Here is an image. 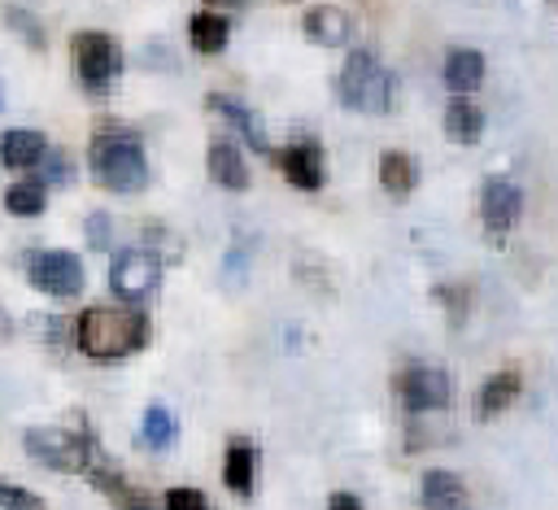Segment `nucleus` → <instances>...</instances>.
Instances as JSON below:
<instances>
[{
  "mask_svg": "<svg viewBox=\"0 0 558 510\" xmlns=\"http://www.w3.org/2000/svg\"><path fill=\"white\" fill-rule=\"evenodd\" d=\"M519 209H523V192L510 183V179H488L484 192H480V214H484V227L488 231H510L519 222Z\"/></svg>",
  "mask_w": 558,
  "mask_h": 510,
  "instance_id": "nucleus-10",
  "label": "nucleus"
},
{
  "mask_svg": "<svg viewBox=\"0 0 558 510\" xmlns=\"http://www.w3.org/2000/svg\"><path fill=\"white\" fill-rule=\"evenodd\" d=\"M44 179H22V183H13L9 192H4V209L13 214V218H39L44 214Z\"/></svg>",
  "mask_w": 558,
  "mask_h": 510,
  "instance_id": "nucleus-23",
  "label": "nucleus"
},
{
  "mask_svg": "<svg viewBox=\"0 0 558 510\" xmlns=\"http://www.w3.org/2000/svg\"><path fill=\"white\" fill-rule=\"evenodd\" d=\"M4 327H9V323H4V318H0V331H4Z\"/></svg>",
  "mask_w": 558,
  "mask_h": 510,
  "instance_id": "nucleus-33",
  "label": "nucleus"
},
{
  "mask_svg": "<svg viewBox=\"0 0 558 510\" xmlns=\"http://www.w3.org/2000/svg\"><path fill=\"white\" fill-rule=\"evenodd\" d=\"M440 78H445V87H449L453 96H466V92H475V87L484 83V57H480L475 48H449Z\"/></svg>",
  "mask_w": 558,
  "mask_h": 510,
  "instance_id": "nucleus-17",
  "label": "nucleus"
},
{
  "mask_svg": "<svg viewBox=\"0 0 558 510\" xmlns=\"http://www.w3.org/2000/svg\"><path fill=\"white\" fill-rule=\"evenodd\" d=\"M275 166L283 170V179L301 192H318L323 179H327V166H323V144L314 135H296L292 144H283L275 153Z\"/></svg>",
  "mask_w": 558,
  "mask_h": 510,
  "instance_id": "nucleus-8",
  "label": "nucleus"
},
{
  "mask_svg": "<svg viewBox=\"0 0 558 510\" xmlns=\"http://www.w3.org/2000/svg\"><path fill=\"white\" fill-rule=\"evenodd\" d=\"M301 31H305V39L318 44V48H340V44H349V35H353V17H349L344 9H336V4H314V9L301 17Z\"/></svg>",
  "mask_w": 558,
  "mask_h": 510,
  "instance_id": "nucleus-12",
  "label": "nucleus"
},
{
  "mask_svg": "<svg viewBox=\"0 0 558 510\" xmlns=\"http://www.w3.org/2000/svg\"><path fill=\"white\" fill-rule=\"evenodd\" d=\"M39 166H44V179H48V183H70V174H74L70 157H65V153H52V148L39 157Z\"/></svg>",
  "mask_w": 558,
  "mask_h": 510,
  "instance_id": "nucleus-29",
  "label": "nucleus"
},
{
  "mask_svg": "<svg viewBox=\"0 0 558 510\" xmlns=\"http://www.w3.org/2000/svg\"><path fill=\"white\" fill-rule=\"evenodd\" d=\"M0 510H48L31 488H22V484H4L0 479Z\"/></svg>",
  "mask_w": 558,
  "mask_h": 510,
  "instance_id": "nucleus-27",
  "label": "nucleus"
},
{
  "mask_svg": "<svg viewBox=\"0 0 558 510\" xmlns=\"http://www.w3.org/2000/svg\"><path fill=\"white\" fill-rule=\"evenodd\" d=\"M514 397H519V375H514V371H497V375H488V379L480 384L475 410H480V418H493V414H501Z\"/></svg>",
  "mask_w": 558,
  "mask_h": 510,
  "instance_id": "nucleus-22",
  "label": "nucleus"
},
{
  "mask_svg": "<svg viewBox=\"0 0 558 510\" xmlns=\"http://www.w3.org/2000/svg\"><path fill=\"white\" fill-rule=\"evenodd\" d=\"M157 279H161V266H157V257L144 253V248H126V253H118L113 266H109V288H113V296L126 301V305L153 296Z\"/></svg>",
  "mask_w": 558,
  "mask_h": 510,
  "instance_id": "nucleus-7",
  "label": "nucleus"
},
{
  "mask_svg": "<svg viewBox=\"0 0 558 510\" xmlns=\"http://www.w3.org/2000/svg\"><path fill=\"white\" fill-rule=\"evenodd\" d=\"M44 153H48V139L39 131H31V126H17V131L0 135V161L9 170H31V166H39Z\"/></svg>",
  "mask_w": 558,
  "mask_h": 510,
  "instance_id": "nucleus-19",
  "label": "nucleus"
},
{
  "mask_svg": "<svg viewBox=\"0 0 558 510\" xmlns=\"http://www.w3.org/2000/svg\"><path fill=\"white\" fill-rule=\"evenodd\" d=\"M336 92H340L344 109H357V113H388L392 109V74L379 65V57L371 48L349 52V61L340 65Z\"/></svg>",
  "mask_w": 558,
  "mask_h": 510,
  "instance_id": "nucleus-4",
  "label": "nucleus"
},
{
  "mask_svg": "<svg viewBox=\"0 0 558 510\" xmlns=\"http://www.w3.org/2000/svg\"><path fill=\"white\" fill-rule=\"evenodd\" d=\"M87 166H92V179L118 196H131L148 183V157H144V144L131 135V131H96L92 135V148H87Z\"/></svg>",
  "mask_w": 558,
  "mask_h": 510,
  "instance_id": "nucleus-3",
  "label": "nucleus"
},
{
  "mask_svg": "<svg viewBox=\"0 0 558 510\" xmlns=\"http://www.w3.org/2000/svg\"><path fill=\"white\" fill-rule=\"evenodd\" d=\"M218 118H227L231 122V131H240V139H248V148H257V153H270V135H266V126H262V118L244 105V100H235V96H227V92H209V100H205Z\"/></svg>",
  "mask_w": 558,
  "mask_h": 510,
  "instance_id": "nucleus-11",
  "label": "nucleus"
},
{
  "mask_svg": "<svg viewBox=\"0 0 558 510\" xmlns=\"http://www.w3.org/2000/svg\"><path fill=\"white\" fill-rule=\"evenodd\" d=\"M440 296L453 305V323L462 318V309H466V292H458V288H440Z\"/></svg>",
  "mask_w": 558,
  "mask_h": 510,
  "instance_id": "nucleus-31",
  "label": "nucleus"
},
{
  "mask_svg": "<svg viewBox=\"0 0 558 510\" xmlns=\"http://www.w3.org/2000/svg\"><path fill=\"white\" fill-rule=\"evenodd\" d=\"M161 510H209V501H205V493H201V488L179 484V488H166Z\"/></svg>",
  "mask_w": 558,
  "mask_h": 510,
  "instance_id": "nucleus-26",
  "label": "nucleus"
},
{
  "mask_svg": "<svg viewBox=\"0 0 558 510\" xmlns=\"http://www.w3.org/2000/svg\"><path fill=\"white\" fill-rule=\"evenodd\" d=\"M70 57H74V74H78V87L92 92V96H105L118 78H122V44L109 35V31H78L70 39Z\"/></svg>",
  "mask_w": 558,
  "mask_h": 510,
  "instance_id": "nucleus-5",
  "label": "nucleus"
},
{
  "mask_svg": "<svg viewBox=\"0 0 558 510\" xmlns=\"http://www.w3.org/2000/svg\"><path fill=\"white\" fill-rule=\"evenodd\" d=\"M92 475V484L109 497V506H118V510H153V497H148V488H140V484H131L118 466H109L105 458L87 471Z\"/></svg>",
  "mask_w": 558,
  "mask_h": 510,
  "instance_id": "nucleus-13",
  "label": "nucleus"
},
{
  "mask_svg": "<svg viewBox=\"0 0 558 510\" xmlns=\"http://www.w3.org/2000/svg\"><path fill=\"white\" fill-rule=\"evenodd\" d=\"M379 183H384V192L388 196H410L414 192V183H418V166H414V157L410 153H384L379 157Z\"/></svg>",
  "mask_w": 558,
  "mask_h": 510,
  "instance_id": "nucleus-21",
  "label": "nucleus"
},
{
  "mask_svg": "<svg viewBox=\"0 0 558 510\" xmlns=\"http://www.w3.org/2000/svg\"><path fill=\"white\" fill-rule=\"evenodd\" d=\"M4 26H13V31H17V39H22L26 48H44V44H48L44 22H39L26 4H4Z\"/></svg>",
  "mask_w": 558,
  "mask_h": 510,
  "instance_id": "nucleus-25",
  "label": "nucleus"
},
{
  "mask_svg": "<svg viewBox=\"0 0 558 510\" xmlns=\"http://www.w3.org/2000/svg\"><path fill=\"white\" fill-rule=\"evenodd\" d=\"M70 336L78 353H87L92 362H122L148 344L153 327H148V314L135 305H87L74 318Z\"/></svg>",
  "mask_w": 558,
  "mask_h": 510,
  "instance_id": "nucleus-1",
  "label": "nucleus"
},
{
  "mask_svg": "<svg viewBox=\"0 0 558 510\" xmlns=\"http://www.w3.org/2000/svg\"><path fill=\"white\" fill-rule=\"evenodd\" d=\"M205 170H209V179H214L218 187H227V192H244V187H248V166H244V157H240V148H235L231 139H214V144L205 148Z\"/></svg>",
  "mask_w": 558,
  "mask_h": 510,
  "instance_id": "nucleus-14",
  "label": "nucleus"
},
{
  "mask_svg": "<svg viewBox=\"0 0 558 510\" xmlns=\"http://www.w3.org/2000/svg\"><path fill=\"white\" fill-rule=\"evenodd\" d=\"M397 397L410 414H427V410H445L449 405V375L436 366H410L397 375Z\"/></svg>",
  "mask_w": 558,
  "mask_h": 510,
  "instance_id": "nucleus-9",
  "label": "nucleus"
},
{
  "mask_svg": "<svg viewBox=\"0 0 558 510\" xmlns=\"http://www.w3.org/2000/svg\"><path fill=\"white\" fill-rule=\"evenodd\" d=\"M140 440L148 449H170V440H174V414L166 405H148L144 410V423H140Z\"/></svg>",
  "mask_w": 558,
  "mask_h": 510,
  "instance_id": "nucleus-24",
  "label": "nucleus"
},
{
  "mask_svg": "<svg viewBox=\"0 0 558 510\" xmlns=\"http://www.w3.org/2000/svg\"><path fill=\"white\" fill-rule=\"evenodd\" d=\"M187 39H192V48H196L201 57H214V52H222L227 39H231V17H227L222 9H201V13H192V22H187Z\"/></svg>",
  "mask_w": 558,
  "mask_h": 510,
  "instance_id": "nucleus-16",
  "label": "nucleus"
},
{
  "mask_svg": "<svg viewBox=\"0 0 558 510\" xmlns=\"http://www.w3.org/2000/svg\"><path fill=\"white\" fill-rule=\"evenodd\" d=\"M418 497H423V510H471V497L453 471H427Z\"/></svg>",
  "mask_w": 558,
  "mask_h": 510,
  "instance_id": "nucleus-18",
  "label": "nucleus"
},
{
  "mask_svg": "<svg viewBox=\"0 0 558 510\" xmlns=\"http://www.w3.org/2000/svg\"><path fill=\"white\" fill-rule=\"evenodd\" d=\"M26 453L35 462H44L48 471H61V475H87L105 453H100V440L92 432L87 418H74V423H48V427H31L22 436Z\"/></svg>",
  "mask_w": 558,
  "mask_h": 510,
  "instance_id": "nucleus-2",
  "label": "nucleus"
},
{
  "mask_svg": "<svg viewBox=\"0 0 558 510\" xmlns=\"http://www.w3.org/2000/svg\"><path fill=\"white\" fill-rule=\"evenodd\" d=\"M214 4H244V0H209V9H214Z\"/></svg>",
  "mask_w": 558,
  "mask_h": 510,
  "instance_id": "nucleus-32",
  "label": "nucleus"
},
{
  "mask_svg": "<svg viewBox=\"0 0 558 510\" xmlns=\"http://www.w3.org/2000/svg\"><path fill=\"white\" fill-rule=\"evenodd\" d=\"M327 510H366V506H362L353 493H331V497H327Z\"/></svg>",
  "mask_w": 558,
  "mask_h": 510,
  "instance_id": "nucleus-30",
  "label": "nucleus"
},
{
  "mask_svg": "<svg viewBox=\"0 0 558 510\" xmlns=\"http://www.w3.org/2000/svg\"><path fill=\"white\" fill-rule=\"evenodd\" d=\"M26 279H31V288L65 301V296L83 292V262L61 248H39V253H26Z\"/></svg>",
  "mask_w": 558,
  "mask_h": 510,
  "instance_id": "nucleus-6",
  "label": "nucleus"
},
{
  "mask_svg": "<svg viewBox=\"0 0 558 510\" xmlns=\"http://www.w3.org/2000/svg\"><path fill=\"white\" fill-rule=\"evenodd\" d=\"M87 244H92L96 253H105V248L113 244V218H109L105 209L87 214Z\"/></svg>",
  "mask_w": 558,
  "mask_h": 510,
  "instance_id": "nucleus-28",
  "label": "nucleus"
},
{
  "mask_svg": "<svg viewBox=\"0 0 558 510\" xmlns=\"http://www.w3.org/2000/svg\"><path fill=\"white\" fill-rule=\"evenodd\" d=\"M0 105H4V92H0Z\"/></svg>",
  "mask_w": 558,
  "mask_h": 510,
  "instance_id": "nucleus-34",
  "label": "nucleus"
},
{
  "mask_svg": "<svg viewBox=\"0 0 558 510\" xmlns=\"http://www.w3.org/2000/svg\"><path fill=\"white\" fill-rule=\"evenodd\" d=\"M445 131H449V139H458V144H475L480 131H484L480 105L466 100V96H453V100L445 105Z\"/></svg>",
  "mask_w": 558,
  "mask_h": 510,
  "instance_id": "nucleus-20",
  "label": "nucleus"
},
{
  "mask_svg": "<svg viewBox=\"0 0 558 510\" xmlns=\"http://www.w3.org/2000/svg\"><path fill=\"white\" fill-rule=\"evenodd\" d=\"M222 484L235 497H253V484H257V449L248 440H231L227 445V453H222Z\"/></svg>",
  "mask_w": 558,
  "mask_h": 510,
  "instance_id": "nucleus-15",
  "label": "nucleus"
}]
</instances>
